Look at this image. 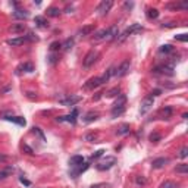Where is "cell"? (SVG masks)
Segmentation results:
<instances>
[{"mask_svg":"<svg viewBox=\"0 0 188 188\" xmlns=\"http://www.w3.org/2000/svg\"><path fill=\"white\" fill-rule=\"evenodd\" d=\"M138 33H143V27L140 25V24H132L131 27H128L121 35H118V43H122V41H125V40L129 37V35H132V34H138Z\"/></svg>","mask_w":188,"mask_h":188,"instance_id":"cell-1","label":"cell"},{"mask_svg":"<svg viewBox=\"0 0 188 188\" xmlns=\"http://www.w3.org/2000/svg\"><path fill=\"white\" fill-rule=\"evenodd\" d=\"M97 59H99V51H96V50H90L88 53L85 55L84 60H83L84 68H91L94 63L97 62Z\"/></svg>","mask_w":188,"mask_h":188,"instance_id":"cell-2","label":"cell"},{"mask_svg":"<svg viewBox=\"0 0 188 188\" xmlns=\"http://www.w3.org/2000/svg\"><path fill=\"white\" fill-rule=\"evenodd\" d=\"M116 163V157H113V156H107L106 159H103L101 162H99L96 168L99 169V171H109L112 166Z\"/></svg>","mask_w":188,"mask_h":188,"instance_id":"cell-3","label":"cell"},{"mask_svg":"<svg viewBox=\"0 0 188 188\" xmlns=\"http://www.w3.org/2000/svg\"><path fill=\"white\" fill-rule=\"evenodd\" d=\"M129 68H131V62L128 60V59H125V60L118 66V69H115V77H118V78L125 77L128 72H129Z\"/></svg>","mask_w":188,"mask_h":188,"instance_id":"cell-4","label":"cell"},{"mask_svg":"<svg viewBox=\"0 0 188 188\" xmlns=\"http://www.w3.org/2000/svg\"><path fill=\"white\" fill-rule=\"evenodd\" d=\"M112 6H113V0H103V2H100V5L97 6V12H99V15H101V16L107 15V13L110 12Z\"/></svg>","mask_w":188,"mask_h":188,"instance_id":"cell-5","label":"cell"},{"mask_svg":"<svg viewBox=\"0 0 188 188\" xmlns=\"http://www.w3.org/2000/svg\"><path fill=\"white\" fill-rule=\"evenodd\" d=\"M154 74H160V75H168V77H172L173 75V68L171 65H159L153 69Z\"/></svg>","mask_w":188,"mask_h":188,"instance_id":"cell-6","label":"cell"},{"mask_svg":"<svg viewBox=\"0 0 188 188\" xmlns=\"http://www.w3.org/2000/svg\"><path fill=\"white\" fill-rule=\"evenodd\" d=\"M153 101H154V97H151L150 94L143 100V103H141V109H140L141 115H145V113H147V112L151 109V106H153Z\"/></svg>","mask_w":188,"mask_h":188,"instance_id":"cell-7","label":"cell"},{"mask_svg":"<svg viewBox=\"0 0 188 188\" xmlns=\"http://www.w3.org/2000/svg\"><path fill=\"white\" fill-rule=\"evenodd\" d=\"M101 78L100 77H94V78H90L87 83L84 84V88L85 90H94V88H97V87H100L101 85Z\"/></svg>","mask_w":188,"mask_h":188,"instance_id":"cell-8","label":"cell"},{"mask_svg":"<svg viewBox=\"0 0 188 188\" xmlns=\"http://www.w3.org/2000/svg\"><path fill=\"white\" fill-rule=\"evenodd\" d=\"M78 101H81V96H69V97H66V99L60 100V105L63 106H75L78 103Z\"/></svg>","mask_w":188,"mask_h":188,"instance_id":"cell-9","label":"cell"},{"mask_svg":"<svg viewBox=\"0 0 188 188\" xmlns=\"http://www.w3.org/2000/svg\"><path fill=\"white\" fill-rule=\"evenodd\" d=\"M168 163H169V159L168 157H159V159H154V160L151 162V168L153 169H162Z\"/></svg>","mask_w":188,"mask_h":188,"instance_id":"cell-10","label":"cell"},{"mask_svg":"<svg viewBox=\"0 0 188 188\" xmlns=\"http://www.w3.org/2000/svg\"><path fill=\"white\" fill-rule=\"evenodd\" d=\"M77 115H78V110H74L72 113L66 115V116L56 118V121H57V122H71V123H75V122H77Z\"/></svg>","mask_w":188,"mask_h":188,"instance_id":"cell-11","label":"cell"},{"mask_svg":"<svg viewBox=\"0 0 188 188\" xmlns=\"http://www.w3.org/2000/svg\"><path fill=\"white\" fill-rule=\"evenodd\" d=\"M94 29H96V27L91 25V24H90V25H84V27L78 31V35H79V37H88V35H91V34L94 33Z\"/></svg>","mask_w":188,"mask_h":188,"instance_id":"cell-12","label":"cell"},{"mask_svg":"<svg viewBox=\"0 0 188 188\" xmlns=\"http://www.w3.org/2000/svg\"><path fill=\"white\" fill-rule=\"evenodd\" d=\"M118 35H119L118 25H112V27L107 28V40H106V41H110V40L118 38Z\"/></svg>","mask_w":188,"mask_h":188,"instance_id":"cell-13","label":"cell"},{"mask_svg":"<svg viewBox=\"0 0 188 188\" xmlns=\"http://www.w3.org/2000/svg\"><path fill=\"white\" fill-rule=\"evenodd\" d=\"M27 41H28L27 37H16V38H11V40H7V44L12 46V47H18V46L25 44Z\"/></svg>","mask_w":188,"mask_h":188,"instance_id":"cell-14","label":"cell"},{"mask_svg":"<svg viewBox=\"0 0 188 188\" xmlns=\"http://www.w3.org/2000/svg\"><path fill=\"white\" fill-rule=\"evenodd\" d=\"M13 166H6V168H2L0 169V181H3V179H6V178H9L13 173Z\"/></svg>","mask_w":188,"mask_h":188,"instance_id":"cell-15","label":"cell"},{"mask_svg":"<svg viewBox=\"0 0 188 188\" xmlns=\"http://www.w3.org/2000/svg\"><path fill=\"white\" fill-rule=\"evenodd\" d=\"M105 40H107V28H103V29H100V31H97L96 33V35H94L93 41H105Z\"/></svg>","mask_w":188,"mask_h":188,"instance_id":"cell-16","label":"cell"},{"mask_svg":"<svg viewBox=\"0 0 188 188\" xmlns=\"http://www.w3.org/2000/svg\"><path fill=\"white\" fill-rule=\"evenodd\" d=\"M9 31L13 34H21L25 31V24H21V22H18V24H12V27L9 28Z\"/></svg>","mask_w":188,"mask_h":188,"instance_id":"cell-17","label":"cell"},{"mask_svg":"<svg viewBox=\"0 0 188 188\" xmlns=\"http://www.w3.org/2000/svg\"><path fill=\"white\" fill-rule=\"evenodd\" d=\"M127 106V96L125 94H119L118 99L113 103V107H125Z\"/></svg>","mask_w":188,"mask_h":188,"instance_id":"cell-18","label":"cell"},{"mask_svg":"<svg viewBox=\"0 0 188 188\" xmlns=\"http://www.w3.org/2000/svg\"><path fill=\"white\" fill-rule=\"evenodd\" d=\"M69 165L74 166V168L84 165V157L83 156H72L71 159H69Z\"/></svg>","mask_w":188,"mask_h":188,"instance_id":"cell-19","label":"cell"},{"mask_svg":"<svg viewBox=\"0 0 188 188\" xmlns=\"http://www.w3.org/2000/svg\"><path fill=\"white\" fill-rule=\"evenodd\" d=\"M112 77H115V68H113V66L109 68V69H107V71H106L100 78H101V83L105 84V83H107V81H109Z\"/></svg>","mask_w":188,"mask_h":188,"instance_id":"cell-20","label":"cell"},{"mask_svg":"<svg viewBox=\"0 0 188 188\" xmlns=\"http://www.w3.org/2000/svg\"><path fill=\"white\" fill-rule=\"evenodd\" d=\"M129 131H131L129 125H128V123H122L121 127L116 129V134L118 135H127V134H129Z\"/></svg>","mask_w":188,"mask_h":188,"instance_id":"cell-21","label":"cell"},{"mask_svg":"<svg viewBox=\"0 0 188 188\" xmlns=\"http://www.w3.org/2000/svg\"><path fill=\"white\" fill-rule=\"evenodd\" d=\"M172 115H173V109H172L171 106H165V107L160 110V116L162 118H166V119H168V118H171Z\"/></svg>","mask_w":188,"mask_h":188,"instance_id":"cell-22","label":"cell"},{"mask_svg":"<svg viewBox=\"0 0 188 188\" xmlns=\"http://www.w3.org/2000/svg\"><path fill=\"white\" fill-rule=\"evenodd\" d=\"M97 118H99V113H97V112H88V113L84 116V122L90 123V122H94Z\"/></svg>","mask_w":188,"mask_h":188,"instance_id":"cell-23","label":"cell"},{"mask_svg":"<svg viewBox=\"0 0 188 188\" xmlns=\"http://www.w3.org/2000/svg\"><path fill=\"white\" fill-rule=\"evenodd\" d=\"M145 15H147L149 19H157V18H159V11L154 9V7H150V9H147Z\"/></svg>","mask_w":188,"mask_h":188,"instance_id":"cell-24","label":"cell"},{"mask_svg":"<svg viewBox=\"0 0 188 188\" xmlns=\"http://www.w3.org/2000/svg\"><path fill=\"white\" fill-rule=\"evenodd\" d=\"M12 15H13V18H16V19H27V18L29 16V13H28V12L19 11V9H18V11H15Z\"/></svg>","mask_w":188,"mask_h":188,"instance_id":"cell-25","label":"cell"},{"mask_svg":"<svg viewBox=\"0 0 188 188\" xmlns=\"http://www.w3.org/2000/svg\"><path fill=\"white\" fill-rule=\"evenodd\" d=\"M6 121H11V122H15V123H18V125H21V127H24L25 125V119L21 116H9V118H5Z\"/></svg>","mask_w":188,"mask_h":188,"instance_id":"cell-26","label":"cell"},{"mask_svg":"<svg viewBox=\"0 0 188 188\" xmlns=\"http://www.w3.org/2000/svg\"><path fill=\"white\" fill-rule=\"evenodd\" d=\"M159 53H162V55H171V53H173V46L171 44L162 46L160 49H159Z\"/></svg>","mask_w":188,"mask_h":188,"instance_id":"cell-27","label":"cell"},{"mask_svg":"<svg viewBox=\"0 0 188 188\" xmlns=\"http://www.w3.org/2000/svg\"><path fill=\"white\" fill-rule=\"evenodd\" d=\"M74 44H75V40L72 38V37H69V38L65 40V43L62 44V49L63 50H71L72 47H74Z\"/></svg>","mask_w":188,"mask_h":188,"instance_id":"cell-28","label":"cell"},{"mask_svg":"<svg viewBox=\"0 0 188 188\" xmlns=\"http://www.w3.org/2000/svg\"><path fill=\"white\" fill-rule=\"evenodd\" d=\"M35 24L41 28H47L49 27V22H47V19L43 16H35Z\"/></svg>","mask_w":188,"mask_h":188,"instance_id":"cell-29","label":"cell"},{"mask_svg":"<svg viewBox=\"0 0 188 188\" xmlns=\"http://www.w3.org/2000/svg\"><path fill=\"white\" fill-rule=\"evenodd\" d=\"M119 94H121L119 87H113V88H110L107 93H106V97H118Z\"/></svg>","mask_w":188,"mask_h":188,"instance_id":"cell-30","label":"cell"},{"mask_svg":"<svg viewBox=\"0 0 188 188\" xmlns=\"http://www.w3.org/2000/svg\"><path fill=\"white\" fill-rule=\"evenodd\" d=\"M47 15H49V16L56 18V16H59V15H60V11H59L57 7H55V6H51V7L47 9Z\"/></svg>","mask_w":188,"mask_h":188,"instance_id":"cell-31","label":"cell"},{"mask_svg":"<svg viewBox=\"0 0 188 188\" xmlns=\"http://www.w3.org/2000/svg\"><path fill=\"white\" fill-rule=\"evenodd\" d=\"M123 112H125V107H112V118L121 116Z\"/></svg>","mask_w":188,"mask_h":188,"instance_id":"cell-32","label":"cell"},{"mask_svg":"<svg viewBox=\"0 0 188 188\" xmlns=\"http://www.w3.org/2000/svg\"><path fill=\"white\" fill-rule=\"evenodd\" d=\"M84 138H85V141H90V143H97L99 135H97V134H94V132H91V134H87Z\"/></svg>","mask_w":188,"mask_h":188,"instance_id":"cell-33","label":"cell"},{"mask_svg":"<svg viewBox=\"0 0 188 188\" xmlns=\"http://www.w3.org/2000/svg\"><path fill=\"white\" fill-rule=\"evenodd\" d=\"M159 188H178V184L173 182V181H165V182L160 184Z\"/></svg>","mask_w":188,"mask_h":188,"instance_id":"cell-34","label":"cell"},{"mask_svg":"<svg viewBox=\"0 0 188 188\" xmlns=\"http://www.w3.org/2000/svg\"><path fill=\"white\" fill-rule=\"evenodd\" d=\"M177 173H182V175H185L188 172V165H185V163H181L179 166H177Z\"/></svg>","mask_w":188,"mask_h":188,"instance_id":"cell-35","label":"cell"},{"mask_svg":"<svg viewBox=\"0 0 188 188\" xmlns=\"http://www.w3.org/2000/svg\"><path fill=\"white\" fill-rule=\"evenodd\" d=\"M21 69H24L25 72H33L34 71V66L31 65V63H24V65H21V66L18 68V72L21 71Z\"/></svg>","mask_w":188,"mask_h":188,"instance_id":"cell-36","label":"cell"},{"mask_svg":"<svg viewBox=\"0 0 188 188\" xmlns=\"http://www.w3.org/2000/svg\"><path fill=\"white\" fill-rule=\"evenodd\" d=\"M50 51H57V50L62 49V43H59V41H53L51 44H50Z\"/></svg>","mask_w":188,"mask_h":188,"instance_id":"cell-37","label":"cell"},{"mask_svg":"<svg viewBox=\"0 0 188 188\" xmlns=\"http://www.w3.org/2000/svg\"><path fill=\"white\" fill-rule=\"evenodd\" d=\"M135 182H137V185H145L147 184V179L144 177H135Z\"/></svg>","mask_w":188,"mask_h":188,"instance_id":"cell-38","label":"cell"},{"mask_svg":"<svg viewBox=\"0 0 188 188\" xmlns=\"http://www.w3.org/2000/svg\"><path fill=\"white\" fill-rule=\"evenodd\" d=\"M175 40H179V41H188V35L187 34H178V35H175Z\"/></svg>","mask_w":188,"mask_h":188,"instance_id":"cell-39","label":"cell"},{"mask_svg":"<svg viewBox=\"0 0 188 188\" xmlns=\"http://www.w3.org/2000/svg\"><path fill=\"white\" fill-rule=\"evenodd\" d=\"M33 132H34V134H37L40 138H41V141H44V135H43V132L40 131V128H35V127H34V128H33Z\"/></svg>","mask_w":188,"mask_h":188,"instance_id":"cell-40","label":"cell"},{"mask_svg":"<svg viewBox=\"0 0 188 188\" xmlns=\"http://www.w3.org/2000/svg\"><path fill=\"white\" fill-rule=\"evenodd\" d=\"M187 156H188V149L187 147H182L181 151H179V157H181V159H185Z\"/></svg>","mask_w":188,"mask_h":188,"instance_id":"cell-41","label":"cell"},{"mask_svg":"<svg viewBox=\"0 0 188 188\" xmlns=\"http://www.w3.org/2000/svg\"><path fill=\"white\" fill-rule=\"evenodd\" d=\"M25 37L28 41H38V37H35V34L33 33H28V35H25Z\"/></svg>","mask_w":188,"mask_h":188,"instance_id":"cell-42","label":"cell"},{"mask_svg":"<svg viewBox=\"0 0 188 188\" xmlns=\"http://www.w3.org/2000/svg\"><path fill=\"white\" fill-rule=\"evenodd\" d=\"M22 149L25 150V151H27L28 154H34V151H33V149H31V147H29V145H28V144H24L22 145Z\"/></svg>","mask_w":188,"mask_h":188,"instance_id":"cell-43","label":"cell"},{"mask_svg":"<svg viewBox=\"0 0 188 188\" xmlns=\"http://www.w3.org/2000/svg\"><path fill=\"white\" fill-rule=\"evenodd\" d=\"M103 153H105V150H99V151H96V153L91 156V159H97L100 156H103Z\"/></svg>","mask_w":188,"mask_h":188,"instance_id":"cell-44","label":"cell"},{"mask_svg":"<svg viewBox=\"0 0 188 188\" xmlns=\"http://www.w3.org/2000/svg\"><path fill=\"white\" fill-rule=\"evenodd\" d=\"M7 160H9V156L0 153V163H5V162H7Z\"/></svg>","mask_w":188,"mask_h":188,"instance_id":"cell-45","label":"cell"},{"mask_svg":"<svg viewBox=\"0 0 188 188\" xmlns=\"http://www.w3.org/2000/svg\"><path fill=\"white\" fill-rule=\"evenodd\" d=\"M160 94H162V90L160 88H156V90H153V91L150 93V96H151V97H154V96H160Z\"/></svg>","mask_w":188,"mask_h":188,"instance_id":"cell-46","label":"cell"},{"mask_svg":"<svg viewBox=\"0 0 188 188\" xmlns=\"http://www.w3.org/2000/svg\"><path fill=\"white\" fill-rule=\"evenodd\" d=\"M178 24L177 22H168V24H163L162 28H172V27H177Z\"/></svg>","mask_w":188,"mask_h":188,"instance_id":"cell-47","label":"cell"},{"mask_svg":"<svg viewBox=\"0 0 188 188\" xmlns=\"http://www.w3.org/2000/svg\"><path fill=\"white\" fill-rule=\"evenodd\" d=\"M150 140H151V141H157V140H160V135H159V134H151V135H150Z\"/></svg>","mask_w":188,"mask_h":188,"instance_id":"cell-48","label":"cell"},{"mask_svg":"<svg viewBox=\"0 0 188 188\" xmlns=\"http://www.w3.org/2000/svg\"><path fill=\"white\" fill-rule=\"evenodd\" d=\"M49 62H50V63H56V62H57V56H56V55H51V56L49 57Z\"/></svg>","mask_w":188,"mask_h":188,"instance_id":"cell-49","label":"cell"},{"mask_svg":"<svg viewBox=\"0 0 188 188\" xmlns=\"http://www.w3.org/2000/svg\"><path fill=\"white\" fill-rule=\"evenodd\" d=\"M109 184H97V185H93L91 188H103V187H107Z\"/></svg>","mask_w":188,"mask_h":188,"instance_id":"cell-50","label":"cell"},{"mask_svg":"<svg viewBox=\"0 0 188 188\" xmlns=\"http://www.w3.org/2000/svg\"><path fill=\"white\" fill-rule=\"evenodd\" d=\"M21 182L25 184V185H31V182H29V181H27V179H24V178H21Z\"/></svg>","mask_w":188,"mask_h":188,"instance_id":"cell-51","label":"cell"},{"mask_svg":"<svg viewBox=\"0 0 188 188\" xmlns=\"http://www.w3.org/2000/svg\"><path fill=\"white\" fill-rule=\"evenodd\" d=\"M132 6H134V3H128V2H127V3H125V7H128V9H131Z\"/></svg>","mask_w":188,"mask_h":188,"instance_id":"cell-52","label":"cell"}]
</instances>
